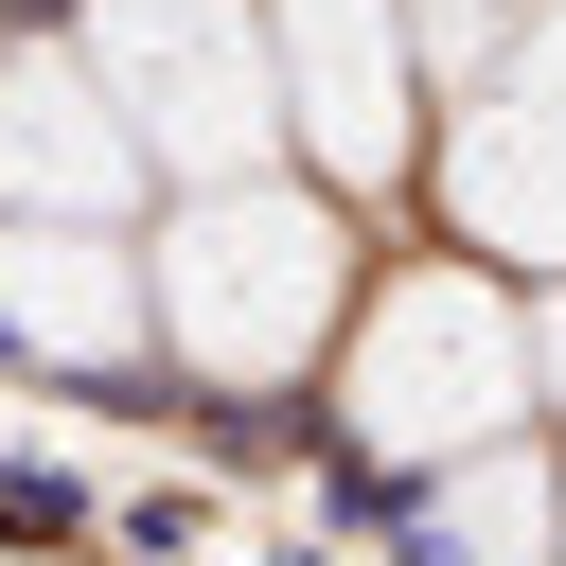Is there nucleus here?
Returning a JSON list of instances; mask_svg holds the SVG:
<instances>
[{
  "label": "nucleus",
  "instance_id": "f257e3e1",
  "mask_svg": "<svg viewBox=\"0 0 566 566\" xmlns=\"http://www.w3.org/2000/svg\"><path fill=\"white\" fill-rule=\"evenodd\" d=\"M142 283H159V354L195 371V389H301L336 336H354V212L336 195H301V177H230V195H177L159 212V248H142Z\"/></svg>",
  "mask_w": 566,
  "mask_h": 566
},
{
  "label": "nucleus",
  "instance_id": "f03ea898",
  "mask_svg": "<svg viewBox=\"0 0 566 566\" xmlns=\"http://www.w3.org/2000/svg\"><path fill=\"white\" fill-rule=\"evenodd\" d=\"M531 407H548V389H531V301H495L460 248L407 265V283H371L354 336H336V424H354V460H389V478H460V460H495Z\"/></svg>",
  "mask_w": 566,
  "mask_h": 566
},
{
  "label": "nucleus",
  "instance_id": "7ed1b4c3",
  "mask_svg": "<svg viewBox=\"0 0 566 566\" xmlns=\"http://www.w3.org/2000/svg\"><path fill=\"white\" fill-rule=\"evenodd\" d=\"M71 53L106 71V106L142 124V159L177 195L265 177V142H283V35H265V0H88Z\"/></svg>",
  "mask_w": 566,
  "mask_h": 566
},
{
  "label": "nucleus",
  "instance_id": "20e7f679",
  "mask_svg": "<svg viewBox=\"0 0 566 566\" xmlns=\"http://www.w3.org/2000/svg\"><path fill=\"white\" fill-rule=\"evenodd\" d=\"M265 35H283V142H318V195H389L407 88H424L407 0H265Z\"/></svg>",
  "mask_w": 566,
  "mask_h": 566
},
{
  "label": "nucleus",
  "instance_id": "39448f33",
  "mask_svg": "<svg viewBox=\"0 0 566 566\" xmlns=\"http://www.w3.org/2000/svg\"><path fill=\"white\" fill-rule=\"evenodd\" d=\"M442 230L495 265H566V0L513 35V71L460 106L442 142Z\"/></svg>",
  "mask_w": 566,
  "mask_h": 566
},
{
  "label": "nucleus",
  "instance_id": "423d86ee",
  "mask_svg": "<svg viewBox=\"0 0 566 566\" xmlns=\"http://www.w3.org/2000/svg\"><path fill=\"white\" fill-rule=\"evenodd\" d=\"M159 159H142V124L106 106V71L88 53H0V212L18 230H124V195H142Z\"/></svg>",
  "mask_w": 566,
  "mask_h": 566
},
{
  "label": "nucleus",
  "instance_id": "0eeeda50",
  "mask_svg": "<svg viewBox=\"0 0 566 566\" xmlns=\"http://www.w3.org/2000/svg\"><path fill=\"white\" fill-rule=\"evenodd\" d=\"M0 354H35V371H71V389L142 371V354H159L142 248H124V230H18V212H0Z\"/></svg>",
  "mask_w": 566,
  "mask_h": 566
},
{
  "label": "nucleus",
  "instance_id": "6e6552de",
  "mask_svg": "<svg viewBox=\"0 0 566 566\" xmlns=\"http://www.w3.org/2000/svg\"><path fill=\"white\" fill-rule=\"evenodd\" d=\"M424 566H566V478H548L531 442L460 460V478L424 495Z\"/></svg>",
  "mask_w": 566,
  "mask_h": 566
},
{
  "label": "nucleus",
  "instance_id": "1a4fd4ad",
  "mask_svg": "<svg viewBox=\"0 0 566 566\" xmlns=\"http://www.w3.org/2000/svg\"><path fill=\"white\" fill-rule=\"evenodd\" d=\"M531 18H548V0H407V35H424V71H478V88L513 71V35H531Z\"/></svg>",
  "mask_w": 566,
  "mask_h": 566
},
{
  "label": "nucleus",
  "instance_id": "9d476101",
  "mask_svg": "<svg viewBox=\"0 0 566 566\" xmlns=\"http://www.w3.org/2000/svg\"><path fill=\"white\" fill-rule=\"evenodd\" d=\"M531 389L566 407V301H531Z\"/></svg>",
  "mask_w": 566,
  "mask_h": 566
}]
</instances>
